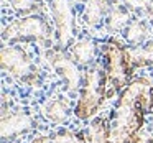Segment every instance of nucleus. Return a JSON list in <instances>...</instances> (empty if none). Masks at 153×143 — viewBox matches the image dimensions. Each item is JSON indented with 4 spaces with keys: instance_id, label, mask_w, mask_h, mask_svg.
Here are the masks:
<instances>
[{
    "instance_id": "obj_19",
    "label": "nucleus",
    "mask_w": 153,
    "mask_h": 143,
    "mask_svg": "<svg viewBox=\"0 0 153 143\" xmlns=\"http://www.w3.org/2000/svg\"><path fill=\"white\" fill-rule=\"evenodd\" d=\"M31 143H54V142H53V138H48V136H38Z\"/></svg>"
},
{
    "instance_id": "obj_10",
    "label": "nucleus",
    "mask_w": 153,
    "mask_h": 143,
    "mask_svg": "<svg viewBox=\"0 0 153 143\" xmlns=\"http://www.w3.org/2000/svg\"><path fill=\"white\" fill-rule=\"evenodd\" d=\"M128 8L123 5H112L107 17V28L110 31H122L128 27Z\"/></svg>"
},
{
    "instance_id": "obj_17",
    "label": "nucleus",
    "mask_w": 153,
    "mask_h": 143,
    "mask_svg": "<svg viewBox=\"0 0 153 143\" xmlns=\"http://www.w3.org/2000/svg\"><path fill=\"white\" fill-rule=\"evenodd\" d=\"M54 143H87L86 142V135L82 132H71V130H59L56 132L53 136Z\"/></svg>"
},
{
    "instance_id": "obj_4",
    "label": "nucleus",
    "mask_w": 153,
    "mask_h": 143,
    "mask_svg": "<svg viewBox=\"0 0 153 143\" xmlns=\"http://www.w3.org/2000/svg\"><path fill=\"white\" fill-rule=\"evenodd\" d=\"M2 69L20 77L23 82L36 86L40 82L36 67L33 66L30 56L20 46H5L2 48Z\"/></svg>"
},
{
    "instance_id": "obj_5",
    "label": "nucleus",
    "mask_w": 153,
    "mask_h": 143,
    "mask_svg": "<svg viewBox=\"0 0 153 143\" xmlns=\"http://www.w3.org/2000/svg\"><path fill=\"white\" fill-rule=\"evenodd\" d=\"M117 104L133 107L145 113L153 112V84L145 77H138V79L132 81L122 90Z\"/></svg>"
},
{
    "instance_id": "obj_11",
    "label": "nucleus",
    "mask_w": 153,
    "mask_h": 143,
    "mask_svg": "<svg viewBox=\"0 0 153 143\" xmlns=\"http://www.w3.org/2000/svg\"><path fill=\"white\" fill-rule=\"evenodd\" d=\"M89 143H109V125L105 119H94L87 128Z\"/></svg>"
},
{
    "instance_id": "obj_7",
    "label": "nucleus",
    "mask_w": 153,
    "mask_h": 143,
    "mask_svg": "<svg viewBox=\"0 0 153 143\" xmlns=\"http://www.w3.org/2000/svg\"><path fill=\"white\" fill-rule=\"evenodd\" d=\"M48 61L53 66V69L56 71V74L66 82V86L71 90L77 89L81 86V73L77 69V66L74 64V61H71L69 58H66L64 54L51 51L48 54Z\"/></svg>"
},
{
    "instance_id": "obj_1",
    "label": "nucleus",
    "mask_w": 153,
    "mask_h": 143,
    "mask_svg": "<svg viewBox=\"0 0 153 143\" xmlns=\"http://www.w3.org/2000/svg\"><path fill=\"white\" fill-rule=\"evenodd\" d=\"M107 71L100 67H94L86 73L81 87V96L74 107V115L81 120H87L89 117L96 115L99 107L105 99V87H107Z\"/></svg>"
},
{
    "instance_id": "obj_15",
    "label": "nucleus",
    "mask_w": 153,
    "mask_h": 143,
    "mask_svg": "<svg viewBox=\"0 0 153 143\" xmlns=\"http://www.w3.org/2000/svg\"><path fill=\"white\" fill-rule=\"evenodd\" d=\"M125 38L133 44H140L143 43V40L146 38V33H148V28L143 21L137 20V21H130L128 27L125 28Z\"/></svg>"
},
{
    "instance_id": "obj_12",
    "label": "nucleus",
    "mask_w": 153,
    "mask_h": 143,
    "mask_svg": "<svg viewBox=\"0 0 153 143\" xmlns=\"http://www.w3.org/2000/svg\"><path fill=\"white\" fill-rule=\"evenodd\" d=\"M96 56V46L92 41L82 40L73 46V58L77 64H87Z\"/></svg>"
},
{
    "instance_id": "obj_16",
    "label": "nucleus",
    "mask_w": 153,
    "mask_h": 143,
    "mask_svg": "<svg viewBox=\"0 0 153 143\" xmlns=\"http://www.w3.org/2000/svg\"><path fill=\"white\" fill-rule=\"evenodd\" d=\"M10 5L22 15H33L43 10V0H10Z\"/></svg>"
},
{
    "instance_id": "obj_8",
    "label": "nucleus",
    "mask_w": 153,
    "mask_h": 143,
    "mask_svg": "<svg viewBox=\"0 0 153 143\" xmlns=\"http://www.w3.org/2000/svg\"><path fill=\"white\" fill-rule=\"evenodd\" d=\"M33 120L27 113H13L2 119V136L4 138H12L15 135L27 132L31 128Z\"/></svg>"
},
{
    "instance_id": "obj_20",
    "label": "nucleus",
    "mask_w": 153,
    "mask_h": 143,
    "mask_svg": "<svg viewBox=\"0 0 153 143\" xmlns=\"http://www.w3.org/2000/svg\"><path fill=\"white\" fill-rule=\"evenodd\" d=\"M146 13L150 18H153V0H148V7H146Z\"/></svg>"
},
{
    "instance_id": "obj_2",
    "label": "nucleus",
    "mask_w": 153,
    "mask_h": 143,
    "mask_svg": "<svg viewBox=\"0 0 153 143\" xmlns=\"http://www.w3.org/2000/svg\"><path fill=\"white\" fill-rule=\"evenodd\" d=\"M102 54L105 58V71L114 89H125L127 81L133 74V64L130 61L128 50L120 46L117 41H109L104 44Z\"/></svg>"
},
{
    "instance_id": "obj_14",
    "label": "nucleus",
    "mask_w": 153,
    "mask_h": 143,
    "mask_svg": "<svg viewBox=\"0 0 153 143\" xmlns=\"http://www.w3.org/2000/svg\"><path fill=\"white\" fill-rule=\"evenodd\" d=\"M68 113H69L68 105L63 102V100H59V99L51 100V102L46 105V109H45V115H46V119H50L51 122H54V123L64 122V120L68 119Z\"/></svg>"
},
{
    "instance_id": "obj_3",
    "label": "nucleus",
    "mask_w": 153,
    "mask_h": 143,
    "mask_svg": "<svg viewBox=\"0 0 153 143\" xmlns=\"http://www.w3.org/2000/svg\"><path fill=\"white\" fill-rule=\"evenodd\" d=\"M51 28L41 17L30 15V17L20 18L8 25L4 31V40L15 43V41H27L35 40L38 43H46L50 41Z\"/></svg>"
},
{
    "instance_id": "obj_18",
    "label": "nucleus",
    "mask_w": 153,
    "mask_h": 143,
    "mask_svg": "<svg viewBox=\"0 0 153 143\" xmlns=\"http://www.w3.org/2000/svg\"><path fill=\"white\" fill-rule=\"evenodd\" d=\"M132 143H153V136L140 130L138 133H135V135H133Z\"/></svg>"
},
{
    "instance_id": "obj_13",
    "label": "nucleus",
    "mask_w": 153,
    "mask_h": 143,
    "mask_svg": "<svg viewBox=\"0 0 153 143\" xmlns=\"http://www.w3.org/2000/svg\"><path fill=\"white\" fill-rule=\"evenodd\" d=\"M107 0H87L86 5V21L91 25H96L102 20L107 12Z\"/></svg>"
},
{
    "instance_id": "obj_9",
    "label": "nucleus",
    "mask_w": 153,
    "mask_h": 143,
    "mask_svg": "<svg viewBox=\"0 0 153 143\" xmlns=\"http://www.w3.org/2000/svg\"><path fill=\"white\" fill-rule=\"evenodd\" d=\"M130 61H132L133 67H145L153 64V40H148L146 43L140 44V46L130 48L128 50Z\"/></svg>"
},
{
    "instance_id": "obj_6",
    "label": "nucleus",
    "mask_w": 153,
    "mask_h": 143,
    "mask_svg": "<svg viewBox=\"0 0 153 143\" xmlns=\"http://www.w3.org/2000/svg\"><path fill=\"white\" fill-rule=\"evenodd\" d=\"M53 17L61 46H68L74 33V13L71 0H53Z\"/></svg>"
}]
</instances>
